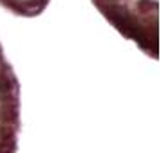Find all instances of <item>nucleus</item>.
Segmentation results:
<instances>
[{
	"instance_id": "nucleus-1",
	"label": "nucleus",
	"mask_w": 161,
	"mask_h": 153,
	"mask_svg": "<svg viewBox=\"0 0 161 153\" xmlns=\"http://www.w3.org/2000/svg\"><path fill=\"white\" fill-rule=\"evenodd\" d=\"M9 92V83L6 78H0V94H8Z\"/></svg>"
}]
</instances>
